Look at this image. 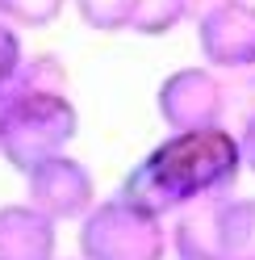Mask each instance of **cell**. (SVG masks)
<instances>
[{
  "instance_id": "2",
  "label": "cell",
  "mask_w": 255,
  "mask_h": 260,
  "mask_svg": "<svg viewBox=\"0 0 255 260\" xmlns=\"http://www.w3.org/2000/svg\"><path fill=\"white\" fill-rule=\"evenodd\" d=\"M79 109L71 92H0V155L17 172L71 147Z\"/></svg>"
},
{
  "instance_id": "13",
  "label": "cell",
  "mask_w": 255,
  "mask_h": 260,
  "mask_svg": "<svg viewBox=\"0 0 255 260\" xmlns=\"http://www.w3.org/2000/svg\"><path fill=\"white\" fill-rule=\"evenodd\" d=\"M21 59H25V51H21V29H13L9 21H0V88L13 80V72L21 68Z\"/></svg>"
},
{
  "instance_id": "9",
  "label": "cell",
  "mask_w": 255,
  "mask_h": 260,
  "mask_svg": "<svg viewBox=\"0 0 255 260\" xmlns=\"http://www.w3.org/2000/svg\"><path fill=\"white\" fill-rule=\"evenodd\" d=\"M67 68L59 55H25L0 92H67Z\"/></svg>"
},
{
  "instance_id": "3",
  "label": "cell",
  "mask_w": 255,
  "mask_h": 260,
  "mask_svg": "<svg viewBox=\"0 0 255 260\" xmlns=\"http://www.w3.org/2000/svg\"><path fill=\"white\" fill-rule=\"evenodd\" d=\"M167 218L134 202L105 198L79 218V260H163Z\"/></svg>"
},
{
  "instance_id": "10",
  "label": "cell",
  "mask_w": 255,
  "mask_h": 260,
  "mask_svg": "<svg viewBox=\"0 0 255 260\" xmlns=\"http://www.w3.org/2000/svg\"><path fill=\"white\" fill-rule=\"evenodd\" d=\"M184 21V0H134L130 29L142 38H163Z\"/></svg>"
},
{
  "instance_id": "8",
  "label": "cell",
  "mask_w": 255,
  "mask_h": 260,
  "mask_svg": "<svg viewBox=\"0 0 255 260\" xmlns=\"http://www.w3.org/2000/svg\"><path fill=\"white\" fill-rule=\"evenodd\" d=\"M214 260H255V198H222L214 210Z\"/></svg>"
},
{
  "instance_id": "4",
  "label": "cell",
  "mask_w": 255,
  "mask_h": 260,
  "mask_svg": "<svg viewBox=\"0 0 255 260\" xmlns=\"http://www.w3.org/2000/svg\"><path fill=\"white\" fill-rule=\"evenodd\" d=\"M25 202L46 214L55 226L59 222H79L97 206V181H92V168L84 159H75L67 151L38 159L34 168H25Z\"/></svg>"
},
{
  "instance_id": "1",
  "label": "cell",
  "mask_w": 255,
  "mask_h": 260,
  "mask_svg": "<svg viewBox=\"0 0 255 260\" xmlns=\"http://www.w3.org/2000/svg\"><path fill=\"white\" fill-rule=\"evenodd\" d=\"M238 176H243V159H238L234 130H167V139L155 143L125 172L121 198L159 218H172L184 206L230 198Z\"/></svg>"
},
{
  "instance_id": "7",
  "label": "cell",
  "mask_w": 255,
  "mask_h": 260,
  "mask_svg": "<svg viewBox=\"0 0 255 260\" xmlns=\"http://www.w3.org/2000/svg\"><path fill=\"white\" fill-rule=\"evenodd\" d=\"M59 226L29 202L0 206V260H55Z\"/></svg>"
},
{
  "instance_id": "12",
  "label": "cell",
  "mask_w": 255,
  "mask_h": 260,
  "mask_svg": "<svg viewBox=\"0 0 255 260\" xmlns=\"http://www.w3.org/2000/svg\"><path fill=\"white\" fill-rule=\"evenodd\" d=\"M67 0H0V21H9L13 29H42L51 25Z\"/></svg>"
},
{
  "instance_id": "11",
  "label": "cell",
  "mask_w": 255,
  "mask_h": 260,
  "mask_svg": "<svg viewBox=\"0 0 255 260\" xmlns=\"http://www.w3.org/2000/svg\"><path fill=\"white\" fill-rule=\"evenodd\" d=\"M79 21L88 29H101V34H121L130 29L134 17V0H71Z\"/></svg>"
},
{
  "instance_id": "6",
  "label": "cell",
  "mask_w": 255,
  "mask_h": 260,
  "mask_svg": "<svg viewBox=\"0 0 255 260\" xmlns=\"http://www.w3.org/2000/svg\"><path fill=\"white\" fill-rule=\"evenodd\" d=\"M197 46L209 72H255V5L222 0L218 9L197 17Z\"/></svg>"
},
{
  "instance_id": "14",
  "label": "cell",
  "mask_w": 255,
  "mask_h": 260,
  "mask_svg": "<svg viewBox=\"0 0 255 260\" xmlns=\"http://www.w3.org/2000/svg\"><path fill=\"white\" fill-rule=\"evenodd\" d=\"M234 143H238V159H243V168L255 172V109L243 113V126L234 130Z\"/></svg>"
},
{
  "instance_id": "16",
  "label": "cell",
  "mask_w": 255,
  "mask_h": 260,
  "mask_svg": "<svg viewBox=\"0 0 255 260\" xmlns=\"http://www.w3.org/2000/svg\"><path fill=\"white\" fill-rule=\"evenodd\" d=\"M55 260H59V256H55Z\"/></svg>"
},
{
  "instance_id": "5",
  "label": "cell",
  "mask_w": 255,
  "mask_h": 260,
  "mask_svg": "<svg viewBox=\"0 0 255 260\" xmlns=\"http://www.w3.org/2000/svg\"><path fill=\"white\" fill-rule=\"evenodd\" d=\"M159 118L167 130H205V126H226L230 109V84L209 68H180L163 76L159 84Z\"/></svg>"
},
{
  "instance_id": "15",
  "label": "cell",
  "mask_w": 255,
  "mask_h": 260,
  "mask_svg": "<svg viewBox=\"0 0 255 260\" xmlns=\"http://www.w3.org/2000/svg\"><path fill=\"white\" fill-rule=\"evenodd\" d=\"M218 5H222V0H184V21H197L201 13H209Z\"/></svg>"
}]
</instances>
